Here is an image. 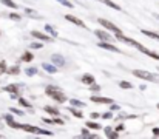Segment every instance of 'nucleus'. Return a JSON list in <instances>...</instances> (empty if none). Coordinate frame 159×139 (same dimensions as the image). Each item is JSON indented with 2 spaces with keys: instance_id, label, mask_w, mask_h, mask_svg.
<instances>
[{
  "instance_id": "obj_1",
  "label": "nucleus",
  "mask_w": 159,
  "mask_h": 139,
  "mask_svg": "<svg viewBox=\"0 0 159 139\" xmlns=\"http://www.w3.org/2000/svg\"><path fill=\"white\" fill-rule=\"evenodd\" d=\"M45 94L48 97H51L52 101L59 102V104H63L65 101H67V96H65V93L62 91V88H59L56 85H48L45 88Z\"/></svg>"
},
{
  "instance_id": "obj_2",
  "label": "nucleus",
  "mask_w": 159,
  "mask_h": 139,
  "mask_svg": "<svg viewBox=\"0 0 159 139\" xmlns=\"http://www.w3.org/2000/svg\"><path fill=\"white\" fill-rule=\"evenodd\" d=\"M133 76L142 79V80H151V82H159V76L157 74H153V73H148L145 70H133Z\"/></svg>"
},
{
  "instance_id": "obj_3",
  "label": "nucleus",
  "mask_w": 159,
  "mask_h": 139,
  "mask_svg": "<svg viewBox=\"0 0 159 139\" xmlns=\"http://www.w3.org/2000/svg\"><path fill=\"white\" fill-rule=\"evenodd\" d=\"M116 39L117 40H121V42H124V44H127V45H131V47H135L136 50H139L141 53H142V50L145 48V47H142L139 42H136L135 39H130V37H127V36H124L122 33H119V34H116Z\"/></svg>"
},
{
  "instance_id": "obj_4",
  "label": "nucleus",
  "mask_w": 159,
  "mask_h": 139,
  "mask_svg": "<svg viewBox=\"0 0 159 139\" xmlns=\"http://www.w3.org/2000/svg\"><path fill=\"white\" fill-rule=\"evenodd\" d=\"M97 23H99V25H102L103 28H107L108 31H114V34L122 33L119 26H116L114 23H111V22H108V20H105V19H97Z\"/></svg>"
},
{
  "instance_id": "obj_5",
  "label": "nucleus",
  "mask_w": 159,
  "mask_h": 139,
  "mask_svg": "<svg viewBox=\"0 0 159 139\" xmlns=\"http://www.w3.org/2000/svg\"><path fill=\"white\" fill-rule=\"evenodd\" d=\"M31 36L36 37V39H39V40H42V42H51L52 39H54L52 36L45 34V33H40V31H37V30H33V31H31Z\"/></svg>"
},
{
  "instance_id": "obj_6",
  "label": "nucleus",
  "mask_w": 159,
  "mask_h": 139,
  "mask_svg": "<svg viewBox=\"0 0 159 139\" xmlns=\"http://www.w3.org/2000/svg\"><path fill=\"white\" fill-rule=\"evenodd\" d=\"M90 101L91 102H96V104H105V105L113 104V99H110V97H103V96H91Z\"/></svg>"
},
{
  "instance_id": "obj_7",
  "label": "nucleus",
  "mask_w": 159,
  "mask_h": 139,
  "mask_svg": "<svg viewBox=\"0 0 159 139\" xmlns=\"http://www.w3.org/2000/svg\"><path fill=\"white\" fill-rule=\"evenodd\" d=\"M42 68L45 70L46 73H49V74H56V73L59 71V66L54 65L52 62H43V63H42Z\"/></svg>"
},
{
  "instance_id": "obj_8",
  "label": "nucleus",
  "mask_w": 159,
  "mask_h": 139,
  "mask_svg": "<svg viewBox=\"0 0 159 139\" xmlns=\"http://www.w3.org/2000/svg\"><path fill=\"white\" fill-rule=\"evenodd\" d=\"M94 34H96V37H99L103 42H111L113 40V36L108 34L107 31H103V30H94Z\"/></svg>"
},
{
  "instance_id": "obj_9",
  "label": "nucleus",
  "mask_w": 159,
  "mask_h": 139,
  "mask_svg": "<svg viewBox=\"0 0 159 139\" xmlns=\"http://www.w3.org/2000/svg\"><path fill=\"white\" fill-rule=\"evenodd\" d=\"M65 20H68V22H71V23H74L77 26H81V28H87V25L81 19H77L76 16H73V14H65Z\"/></svg>"
},
{
  "instance_id": "obj_10",
  "label": "nucleus",
  "mask_w": 159,
  "mask_h": 139,
  "mask_svg": "<svg viewBox=\"0 0 159 139\" xmlns=\"http://www.w3.org/2000/svg\"><path fill=\"white\" fill-rule=\"evenodd\" d=\"M97 47H99V48H103V50H108V51H113V53H121V50H119L117 47H114V45L108 44V42H103V40H100V42H99Z\"/></svg>"
},
{
  "instance_id": "obj_11",
  "label": "nucleus",
  "mask_w": 159,
  "mask_h": 139,
  "mask_svg": "<svg viewBox=\"0 0 159 139\" xmlns=\"http://www.w3.org/2000/svg\"><path fill=\"white\" fill-rule=\"evenodd\" d=\"M51 62L54 63V65H57L59 68H60V66H65V59L62 57L60 54H52V56H51Z\"/></svg>"
},
{
  "instance_id": "obj_12",
  "label": "nucleus",
  "mask_w": 159,
  "mask_h": 139,
  "mask_svg": "<svg viewBox=\"0 0 159 139\" xmlns=\"http://www.w3.org/2000/svg\"><path fill=\"white\" fill-rule=\"evenodd\" d=\"M81 80H82V83H85V85H88V87H90V85H93V83L96 82V77L93 76V74H90V73H87V74H84V76H82V79H81Z\"/></svg>"
},
{
  "instance_id": "obj_13",
  "label": "nucleus",
  "mask_w": 159,
  "mask_h": 139,
  "mask_svg": "<svg viewBox=\"0 0 159 139\" xmlns=\"http://www.w3.org/2000/svg\"><path fill=\"white\" fill-rule=\"evenodd\" d=\"M25 14H26L28 17H31V19H36V20L42 19L40 14H39L37 11H34V9H31V8H25Z\"/></svg>"
},
{
  "instance_id": "obj_14",
  "label": "nucleus",
  "mask_w": 159,
  "mask_h": 139,
  "mask_svg": "<svg viewBox=\"0 0 159 139\" xmlns=\"http://www.w3.org/2000/svg\"><path fill=\"white\" fill-rule=\"evenodd\" d=\"M20 130H23V131H26V133H36V134H37L39 127H34V125H30V124H22V128H20Z\"/></svg>"
},
{
  "instance_id": "obj_15",
  "label": "nucleus",
  "mask_w": 159,
  "mask_h": 139,
  "mask_svg": "<svg viewBox=\"0 0 159 139\" xmlns=\"http://www.w3.org/2000/svg\"><path fill=\"white\" fill-rule=\"evenodd\" d=\"M68 111H70V113H71L74 118H77V119H82V118H84L82 111H79L77 107H73V105H71V107H68Z\"/></svg>"
},
{
  "instance_id": "obj_16",
  "label": "nucleus",
  "mask_w": 159,
  "mask_h": 139,
  "mask_svg": "<svg viewBox=\"0 0 159 139\" xmlns=\"http://www.w3.org/2000/svg\"><path fill=\"white\" fill-rule=\"evenodd\" d=\"M20 66L19 65H12V66H8V74H11V76H17V74H20Z\"/></svg>"
},
{
  "instance_id": "obj_17",
  "label": "nucleus",
  "mask_w": 159,
  "mask_h": 139,
  "mask_svg": "<svg viewBox=\"0 0 159 139\" xmlns=\"http://www.w3.org/2000/svg\"><path fill=\"white\" fill-rule=\"evenodd\" d=\"M45 111H46V113H49L51 116H59L60 115V111L56 107H51V105H45Z\"/></svg>"
},
{
  "instance_id": "obj_18",
  "label": "nucleus",
  "mask_w": 159,
  "mask_h": 139,
  "mask_svg": "<svg viewBox=\"0 0 159 139\" xmlns=\"http://www.w3.org/2000/svg\"><path fill=\"white\" fill-rule=\"evenodd\" d=\"M99 2H102V3H105L107 6H110V8H113V9H116V11H121L122 8L119 6L117 3H114V2H111V0H99Z\"/></svg>"
},
{
  "instance_id": "obj_19",
  "label": "nucleus",
  "mask_w": 159,
  "mask_h": 139,
  "mask_svg": "<svg viewBox=\"0 0 159 139\" xmlns=\"http://www.w3.org/2000/svg\"><path fill=\"white\" fill-rule=\"evenodd\" d=\"M22 62H31L33 59H34V54L33 53H30V51H25L23 54H22Z\"/></svg>"
},
{
  "instance_id": "obj_20",
  "label": "nucleus",
  "mask_w": 159,
  "mask_h": 139,
  "mask_svg": "<svg viewBox=\"0 0 159 139\" xmlns=\"http://www.w3.org/2000/svg\"><path fill=\"white\" fill-rule=\"evenodd\" d=\"M37 73H39V68H37V66H30V68H26V70H25V74L28 76V77L36 76Z\"/></svg>"
},
{
  "instance_id": "obj_21",
  "label": "nucleus",
  "mask_w": 159,
  "mask_h": 139,
  "mask_svg": "<svg viewBox=\"0 0 159 139\" xmlns=\"http://www.w3.org/2000/svg\"><path fill=\"white\" fill-rule=\"evenodd\" d=\"M45 31H46L49 36H52L54 39H56V37H59V33H57V31L54 30V28L51 26V25H45Z\"/></svg>"
},
{
  "instance_id": "obj_22",
  "label": "nucleus",
  "mask_w": 159,
  "mask_h": 139,
  "mask_svg": "<svg viewBox=\"0 0 159 139\" xmlns=\"http://www.w3.org/2000/svg\"><path fill=\"white\" fill-rule=\"evenodd\" d=\"M5 6H8V8H12V9H17L19 8V5L14 2V0H0Z\"/></svg>"
},
{
  "instance_id": "obj_23",
  "label": "nucleus",
  "mask_w": 159,
  "mask_h": 139,
  "mask_svg": "<svg viewBox=\"0 0 159 139\" xmlns=\"http://www.w3.org/2000/svg\"><path fill=\"white\" fill-rule=\"evenodd\" d=\"M82 136H84V137H91V139H97V137H99V136L94 134V133H90L87 125H85V128H82Z\"/></svg>"
},
{
  "instance_id": "obj_24",
  "label": "nucleus",
  "mask_w": 159,
  "mask_h": 139,
  "mask_svg": "<svg viewBox=\"0 0 159 139\" xmlns=\"http://www.w3.org/2000/svg\"><path fill=\"white\" fill-rule=\"evenodd\" d=\"M142 53H144V54H147L148 57H151V59L159 60V54H157V53H154V51H150V50H147V48H144V50H142Z\"/></svg>"
},
{
  "instance_id": "obj_25",
  "label": "nucleus",
  "mask_w": 159,
  "mask_h": 139,
  "mask_svg": "<svg viewBox=\"0 0 159 139\" xmlns=\"http://www.w3.org/2000/svg\"><path fill=\"white\" fill-rule=\"evenodd\" d=\"M70 104H71L73 107H77V108H84V107H87V104H85V102L77 101V99H70Z\"/></svg>"
},
{
  "instance_id": "obj_26",
  "label": "nucleus",
  "mask_w": 159,
  "mask_h": 139,
  "mask_svg": "<svg viewBox=\"0 0 159 139\" xmlns=\"http://www.w3.org/2000/svg\"><path fill=\"white\" fill-rule=\"evenodd\" d=\"M87 127L90 128V130H100V125L97 124V122H93V121H87Z\"/></svg>"
},
{
  "instance_id": "obj_27",
  "label": "nucleus",
  "mask_w": 159,
  "mask_h": 139,
  "mask_svg": "<svg viewBox=\"0 0 159 139\" xmlns=\"http://www.w3.org/2000/svg\"><path fill=\"white\" fill-rule=\"evenodd\" d=\"M17 101H19V105H20V107H23V108H30V110H31V104L26 101L25 97H19Z\"/></svg>"
},
{
  "instance_id": "obj_28",
  "label": "nucleus",
  "mask_w": 159,
  "mask_h": 139,
  "mask_svg": "<svg viewBox=\"0 0 159 139\" xmlns=\"http://www.w3.org/2000/svg\"><path fill=\"white\" fill-rule=\"evenodd\" d=\"M119 87L124 88V90H130V88H133V83L127 82V80H121V82H119Z\"/></svg>"
},
{
  "instance_id": "obj_29",
  "label": "nucleus",
  "mask_w": 159,
  "mask_h": 139,
  "mask_svg": "<svg viewBox=\"0 0 159 139\" xmlns=\"http://www.w3.org/2000/svg\"><path fill=\"white\" fill-rule=\"evenodd\" d=\"M141 33H142L144 36H148V37H151V39L159 40V34H157V33H151V31H147V30H142Z\"/></svg>"
},
{
  "instance_id": "obj_30",
  "label": "nucleus",
  "mask_w": 159,
  "mask_h": 139,
  "mask_svg": "<svg viewBox=\"0 0 159 139\" xmlns=\"http://www.w3.org/2000/svg\"><path fill=\"white\" fill-rule=\"evenodd\" d=\"M3 91H8V93H19V88H17V85H6V87H3Z\"/></svg>"
},
{
  "instance_id": "obj_31",
  "label": "nucleus",
  "mask_w": 159,
  "mask_h": 139,
  "mask_svg": "<svg viewBox=\"0 0 159 139\" xmlns=\"http://www.w3.org/2000/svg\"><path fill=\"white\" fill-rule=\"evenodd\" d=\"M6 71H8L6 62H5V60H0V74H3V73H6Z\"/></svg>"
},
{
  "instance_id": "obj_32",
  "label": "nucleus",
  "mask_w": 159,
  "mask_h": 139,
  "mask_svg": "<svg viewBox=\"0 0 159 139\" xmlns=\"http://www.w3.org/2000/svg\"><path fill=\"white\" fill-rule=\"evenodd\" d=\"M9 111H11L12 115H17V116H23V115H25L22 110H19V108H16V107H11V108H9Z\"/></svg>"
},
{
  "instance_id": "obj_33",
  "label": "nucleus",
  "mask_w": 159,
  "mask_h": 139,
  "mask_svg": "<svg viewBox=\"0 0 159 139\" xmlns=\"http://www.w3.org/2000/svg\"><path fill=\"white\" fill-rule=\"evenodd\" d=\"M57 2H59L60 5H63L65 8H74V5L70 2V0H57Z\"/></svg>"
},
{
  "instance_id": "obj_34",
  "label": "nucleus",
  "mask_w": 159,
  "mask_h": 139,
  "mask_svg": "<svg viewBox=\"0 0 159 139\" xmlns=\"http://www.w3.org/2000/svg\"><path fill=\"white\" fill-rule=\"evenodd\" d=\"M42 42V40H40ZM40 42H33V44H30V47L33 48V50H40V48H43V44H40Z\"/></svg>"
},
{
  "instance_id": "obj_35",
  "label": "nucleus",
  "mask_w": 159,
  "mask_h": 139,
  "mask_svg": "<svg viewBox=\"0 0 159 139\" xmlns=\"http://www.w3.org/2000/svg\"><path fill=\"white\" fill-rule=\"evenodd\" d=\"M37 134H45V136H52V131H49V130H43V128H39V130H37Z\"/></svg>"
},
{
  "instance_id": "obj_36",
  "label": "nucleus",
  "mask_w": 159,
  "mask_h": 139,
  "mask_svg": "<svg viewBox=\"0 0 159 139\" xmlns=\"http://www.w3.org/2000/svg\"><path fill=\"white\" fill-rule=\"evenodd\" d=\"M9 19H11V20H16V22L22 20V17L19 16V14H16V12H11V14H9Z\"/></svg>"
},
{
  "instance_id": "obj_37",
  "label": "nucleus",
  "mask_w": 159,
  "mask_h": 139,
  "mask_svg": "<svg viewBox=\"0 0 159 139\" xmlns=\"http://www.w3.org/2000/svg\"><path fill=\"white\" fill-rule=\"evenodd\" d=\"M102 119H111L113 118V113H111V110L110 111H105V113H102V116H100Z\"/></svg>"
},
{
  "instance_id": "obj_38",
  "label": "nucleus",
  "mask_w": 159,
  "mask_h": 139,
  "mask_svg": "<svg viewBox=\"0 0 159 139\" xmlns=\"http://www.w3.org/2000/svg\"><path fill=\"white\" fill-rule=\"evenodd\" d=\"M90 91H93V93H97V91H100V87H99V85H96V82H94L93 85H90Z\"/></svg>"
},
{
  "instance_id": "obj_39",
  "label": "nucleus",
  "mask_w": 159,
  "mask_h": 139,
  "mask_svg": "<svg viewBox=\"0 0 159 139\" xmlns=\"http://www.w3.org/2000/svg\"><path fill=\"white\" fill-rule=\"evenodd\" d=\"M110 110H111V111H119V110H121V107L116 105V104L113 102V104H110Z\"/></svg>"
},
{
  "instance_id": "obj_40",
  "label": "nucleus",
  "mask_w": 159,
  "mask_h": 139,
  "mask_svg": "<svg viewBox=\"0 0 159 139\" xmlns=\"http://www.w3.org/2000/svg\"><path fill=\"white\" fill-rule=\"evenodd\" d=\"M117 118H119V119H130V116H127V113H124V111H121Z\"/></svg>"
},
{
  "instance_id": "obj_41",
  "label": "nucleus",
  "mask_w": 159,
  "mask_h": 139,
  "mask_svg": "<svg viewBox=\"0 0 159 139\" xmlns=\"http://www.w3.org/2000/svg\"><path fill=\"white\" fill-rule=\"evenodd\" d=\"M54 124H59V125H63V119H59V116H54Z\"/></svg>"
},
{
  "instance_id": "obj_42",
  "label": "nucleus",
  "mask_w": 159,
  "mask_h": 139,
  "mask_svg": "<svg viewBox=\"0 0 159 139\" xmlns=\"http://www.w3.org/2000/svg\"><path fill=\"white\" fill-rule=\"evenodd\" d=\"M100 116H102V115H100V113H96V111L90 115V118H93V119H97V118H100Z\"/></svg>"
},
{
  "instance_id": "obj_43",
  "label": "nucleus",
  "mask_w": 159,
  "mask_h": 139,
  "mask_svg": "<svg viewBox=\"0 0 159 139\" xmlns=\"http://www.w3.org/2000/svg\"><path fill=\"white\" fill-rule=\"evenodd\" d=\"M116 130H117L119 133H121V131H124V124H119L117 127H116Z\"/></svg>"
},
{
  "instance_id": "obj_44",
  "label": "nucleus",
  "mask_w": 159,
  "mask_h": 139,
  "mask_svg": "<svg viewBox=\"0 0 159 139\" xmlns=\"http://www.w3.org/2000/svg\"><path fill=\"white\" fill-rule=\"evenodd\" d=\"M19 93H11V99H19Z\"/></svg>"
},
{
  "instance_id": "obj_45",
  "label": "nucleus",
  "mask_w": 159,
  "mask_h": 139,
  "mask_svg": "<svg viewBox=\"0 0 159 139\" xmlns=\"http://www.w3.org/2000/svg\"><path fill=\"white\" fill-rule=\"evenodd\" d=\"M43 121H45L46 124H54V119H49V118H43Z\"/></svg>"
},
{
  "instance_id": "obj_46",
  "label": "nucleus",
  "mask_w": 159,
  "mask_h": 139,
  "mask_svg": "<svg viewBox=\"0 0 159 139\" xmlns=\"http://www.w3.org/2000/svg\"><path fill=\"white\" fill-rule=\"evenodd\" d=\"M153 134H154V136H159V128H157V127L153 128Z\"/></svg>"
},
{
  "instance_id": "obj_47",
  "label": "nucleus",
  "mask_w": 159,
  "mask_h": 139,
  "mask_svg": "<svg viewBox=\"0 0 159 139\" xmlns=\"http://www.w3.org/2000/svg\"><path fill=\"white\" fill-rule=\"evenodd\" d=\"M156 107H157V110H159V104H156Z\"/></svg>"
},
{
  "instance_id": "obj_48",
  "label": "nucleus",
  "mask_w": 159,
  "mask_h": 139,
  "mask_svg": "<svg viewBox=\"0 0 159 139\" xmlns=\"http://www.w3.org/2000/svg\"><path fill=\"white\" fill-rule=\"evenodd\" d=\"M157 71H159V66H157Z\"/></svg>"
},
{
  "instance_id": "obj_49",
  "label": "nucleus",
  "mask_w": 159,
  "mask_h": 139,
  "mask_svg": "<svg viewBox=\"0 0 159 139\" xmlns=\"http://www.w3.org/2000/svg\"><path fill=\"white\" fill-rule=\"evenodd\" d=\"M0 137H2V134H0Z\"/></svg>"
}]
</instances>
